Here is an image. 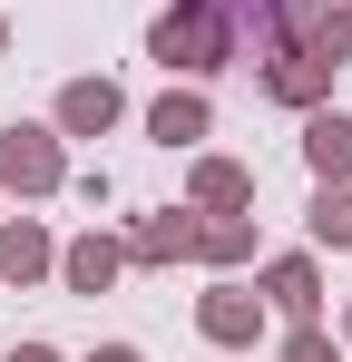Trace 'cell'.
Here are the masks:
<instances>
[{"label": "cell", "mask_w": 352, "mask_h": 362, "mask_svg": "<svg viewBox=\"0 0 352 362\" xmlns=\"http://www.w3.org/2000/svg\"><path fill=\"white\" fill-rule=\"evenodd\" d=\"M254 294H264V313H284V323H323V264H313V245L303 255H264L254 264Z\"/></svg>", "instance_id": "5b68a950"}, {"label": "cell", "mask_w": 352, "mask_h": 362, "mask_svg": "<svg viewBox=\"0 0 352 362\" xmlns=\"http://www.w3.org/2000/svg\"><path fill=\"white\" fill-rule=\"evenodd\" d=\"M10 362H59V353H49V343H10Z\"/></svg>", "instance_id": "d6986e66"}, {"label": "cell", "mask_w": 352, "mask_h": 362, "mask_svg": "<svg viewBox=\"0 0 352 362\" xmlns=\"http://www.w3.org/2000/svg\"><path fill=\"white\" fill-rule=\"evenodd\" d=\"M186 206H196V216H254V167L196 147V167H186Z\"/></svg>", "instance_id": "8992f818"}, {"label": "cell", "mask_w": 352, "mask_h": 362, "mask_svg": "<svg viewBox=\"0 0 352 362\" xmlns=\"http://www.w3.org/2000/svg\"><path fill=\"white\" fill-rule=\"evenodd\" d=\"M303 235H313V255H352V186H313Z\"/></svg>", "instance_id": "9a60e30c"}, {"label": "cell", "mask_w": 352, "mask_h": 362, "mask_svg": "<svg viewBox=\"0 0 352 362\" xmlns=\"http://www.w3.org/2000/svg\"><path fill=\"white\" fill-rule=\"evenodd\" d=\"M254 255H264L254 216H196V264H216V274H245Z\"/></svg>", "instance_id": "4fadbf2b"}, {"label": "cell", "mask_w": 352, "mask_h": 362, "mask_svg": "<svg viewBox=\"0 0 352 362\" xmlns=\"http://www.w3.org/2000/svg\"><path fill=\"white\" fill-rule=\"evenodd\" d=\"M343 343H352V303H343Z\"/></svg>", "instance_id": "44dd1931"}, {"label": "cell", "mask_w": 352, "mask_h": 362, "mask_svg": "<svg viewBox=\"0 0 352 362\" xmlns=\"http://www.w3.org/2000/svg\"><path fill=\"white\" fill-rule=\"evenodd\" d=\"M274 362H343V343H333L323 323H284V343H274Z\"/></svg>", "instance_id": "2e32d148"}, {"label": "cell", "mask_w": 352, "mask_h": 362, "mask_svg": "<svg viewBox=\"0 0 352 362\" xmlns=\"http://www.w3.org/2000/svg\"><path fill=\"white\" fill-rule=\"evenodd\" d=\"M0 59H10V10H0Z\"/></svg>", "instance_id": "ffe728a7"}, {"label": "cell", "mask_w": 352, "mask_h": 362, "mask_svg": "<svg viewBox=\"0 0 352 362\" xmlns=\"http://www.w3.org/2000/svg\"><path fill=\"white\" fill-rule=\"evenodd\" d=\"M127 264H196V206H157V216H137L127 226Z\"/></svg>", "instance_id": "9c48e42d"}, {"label": "cell", "mask_w": 352, "mask_h": 362, "mask_svg": "<svg viewBox=\"0 0 352 362\" xmlns=\"http://www.w3.org/2000/svg\"><path fill=\"white\" fill-rule=\"evenodd\" d=\"M69 196L78 206H108V167H69Z\"/></svg>", "instance_id": "e0dca14e"}, {"label": "cell", "mask_w": 352, "mask_h": 362, "mask_svg": "<svg viewBox=\"0 0 352 362\" xmlns=\"http://www.w3.org/2000/svg\"><path fill=\"white\" fill-rule=\"evenodd\" d=\"M117 274H127V235H108V226L59 245V294H108Z\"/></svg>", "instance_id": "52a82bcc"}, {"label": "cell", "mask_w": 352, "mask_h": 362, "mask_svg": "<svg viewBox=\"0 0 352 362\" xmlns=\"http://www.w3.org/2000/svg\"><path fill=\"white\" fill-rule=\"evenodd\" d=\"M303 167H313V186H352V118L333 98L303 108Z\"/></svg>", "instance_id": "7c38bea8"}, {"label": "cell", "mask_w": 352, "mask_h": 362, "mask_svg": "<svg viewBox=\"0 0 352 362\" xmlns=\"http://www.w3.org/2000/svg\"><path fill=\"white\" fill-rule=\"evenodd\" d=\"M264 323H274L264 294H254V284H235V274H216V284L196 294V333H206L216 353H254V343H264Z\"/></svg>", "instance_id": "3957f363"}, {"label": "cell", "mask_w": 352, "mask_h": 362, "mask_svg": "<svg viewBox=\"0 0 352 362\" xmlns=\"http://www.w3.org/2000/svg\"><path fill=\"white\" fill-rule=\"evenodd\" d=\"M333 78H343V69L323 59V49H303V40L264 49V69H254V88H264L274 108H293V118H303V108H323V98H333Z\"/></svg>", "instance_id": "277c9868"}, {"label": "cell", "mask_w": 352, "mask_h": 362, "mask_svg": "<svg viewBox=\"0 0 352 362\" xmlns=\"http://www.w3.org/2000/svg\"><path fill=\"white\" fill-rule=\"evenodd\" d=\"M147 137H157L167 157H196V147L216 137V108H206V88H196V78H186V88H167V98L147 108Z\"/></svg>", "instance_id": "8fae6325"}, {"label": "cell", "mask_w": 352, "mask_h": 362, "mask_svg": "<svg viewBox=\"0 0 352 362\" xmlns=\"http://www.w3.org/2000/svg\"><path fill=\"white\" fill-rule=\"evenodd\" d=\"M0 186H10L20 206L59 196V186H69V137L40 127V118H10V127H0Z\"/></svg>", "instance_id": "7a4b0ae2"}, {"label": "cell", "mask_w": 352, "mask_h": 362, "mask_svg": "<svg viewBox=\"0 0 352 362\" xmlns=\"http://www.w3.org/2000/svg\"><path fill=\"white\" fill-rule=\"evenodd\" d=\"M147 59L167 69V78H216V69H235L245 49H235V30L206 10V0H167L157 30H147Z\"/></svg>", "instance_id": "6da1fadb"}, {"label": "cell", "mask_w": 352, "mask_h": 362, "mask_svg": "<svg viewBox=\"0 0 352 362\" xmlns=\"http://www.w3.org/2000/svg\"><path fill=\"white\" fill-rule=\"evenodd\" d=\"M88 362H147V353H137V343H98Z\"/></svg>", "instance_id": "ac0fdd59"}, {"label": "cell", "mask_w": 352, "mask_h": 362, "mask_svg": "<svg viewBox=\"0 0 352 362\" xmlns=\"http://www.w3.org/2000/svg\"><path fill=\"white\" fill-rule=\"evenodd\" d=\"M293 40H303V49H323L333 69H352V0H313V10L293 20Z\"/></svg>", "instance_id": "5bb4252c"}, {"label": "cell", "mask_w": 352, "mask_h": 362, "mask_svg": "<svg viewBox=\"0 0 352 362\" xmlns=\"http://www.w3.org/2000/svg\"><path fill=\"white\" fill-rule=\"evenodd\" d=\"M0 284H59V235L40 216H0Z\"/></svg>", "instance_id": "ba28073f"}, {"label": "cell", "mask_w": 352, "mask_h": 362, "mask_svg": "<svg viewBox=\"0 0 352 362\" xmlns=\"http://www.w3.org/2000/svg\"><path fill=\"white\" fill-rule=\"evenodd\" d=\"M117 118H127V88H117V78H69V88H59V108H49L59 137H108Z\"/></svg>", "instance_id": "30bf717a"}]
</instances>
